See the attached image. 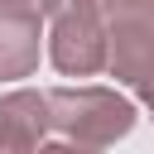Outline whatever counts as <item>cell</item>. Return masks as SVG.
Masks as SVG:
<instances>
[{"instance_id": "cell-1", "label": "cell", "mask_w": 154, "mask_h": 154, "mask_svg": "<svg viewBox=\"0 0 154 154\" xmlns=\"http://www.w3.org/2000/svg\"><path fill=\"white\" fill-rule=\"evenodd\" d=\"M48 14V58L67 77H91L106 67V24L101 0H38Z\"/></svg>"}, {"instance_id": "cell-4", "label": "cell", "mask_w": 154, "mask_h": 154, "mask_svg": "<svg viewBox=\"0 0 154 154\" xmlns=\"http://www.w3.org/2000/svg\"><path fill=\"white\" fill-rule=\"evenodd\" d=\"M38 5H0V82L38 67Z\"/></svg>"}, {"instance_id": "cell-3", "label": "cell", "mask_w": 154, "mask_h": 154, "mask_svg": "<svg viewBox=\"0 0 154 154\" xmlns=\"http://www.w3.org/2000/svg\"><path fill=\"white\" fill-rule=\"evenodd\" d=\"M106 67L120 82L144 91L154 82V24L135 19V14L111 19V29H106Z\"/></svg>"}, {"instance_id": "cell-6", "label": "cell", "mask_w": 154, "mask_h": 154, "mask_svg": "<svg viewBox=\"0 0 154 154\" xmlns=\"http://www.w3.org/2000/svg\"><path fill=\"white\" fill-rule=\"evenodd\" d=\"M101 10H106L111 19L135 14V19H149V24H154V0H101Z\"/></svg>"}, {"instance_id": "cell-9", "label": "cell", "mask_w": 154, "mask_h": 154, "mask_svg": "<svg viewBox=\"0 0 154 154\" xmlns=\"http://www.w3.org/2000/svg\"><path fill=\"white\" fill-rule=\"evenodd\" d=\"M0 5H5V0H0Z\"/></svg>"}, {"instance_id": "cell-8", "label": "cell", "mask_w": 154, "mask_h": 154, "mask_svg": "<svg viewBox=\"0 0 154 154\" xmlns=\"http://www.w3.org/2000/svg\"><path fill=\"white\" fill-rule=\"evenodd\" d=\"M144 106H149V111H154V82H149V87H144Z\"/></svg>"}, {"instance_id": "cell-2", "label": "cell", "mask_w": 154, "mask_h": 154, "mask_svg": "<svg viewBox=\"0 0 154 154\" xmlns=\"http://www.w3.org/2000/svg\"><path fill=\"white\" fill-rule=\"evenodd\" d=\"M48 125L72 135L77 144L101 149L135 125V106L111 87H58L48 91Z\"/></svg>"}, {"instance_id": "cell-5", "label": "cell", "mask_w": 154, "mask_h": 154, "mask_svg": "<svg viewBox=\"0 0 154 154\" xmlns=\"http://www.w3.org/2000/svg\"><path fill=\"white\" fill-rule=\"evenodd\" d=\"M43 130H48V96L10 91L0 101V154H38Z\"/></svg>"}, {"instance_id": "cell-7", "label": "cell", "mask_w": 154, "mask_h": 154, "mask_svg": "<svg viewBox=\"0 0 154 154\" xmlns=\"http://www.w3.org/2000/svg\"><path fill=\"white\" fill-rule=\"evenodd\" d=\"M38 154H91V144H38Z\"/></svg>"}]
</instances>
